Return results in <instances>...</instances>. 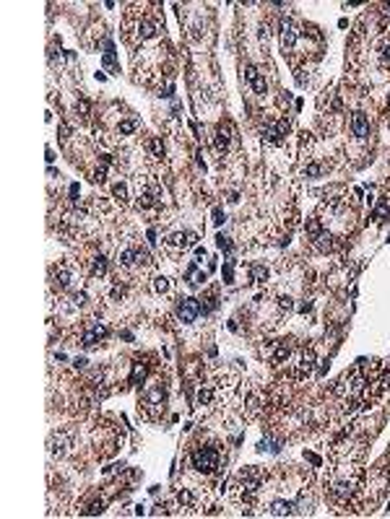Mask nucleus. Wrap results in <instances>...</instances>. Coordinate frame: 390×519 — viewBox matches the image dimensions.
I'll use <instances>...</instances> for the list:
<instances>
[{
    "mask_svg": "<svg viewBox=\"0 0 390 519\" xmlns=\"http://www.w3.org/2000/svg\"><path fill=\"white\" fill-rule=\"evenodd\" d=\"M278 304H281V309H291V299H278Z\"/></svg>",
    "mask_w": 390,
    "mask_h": 519,
    "instance_id": "nucleus-38",
    "label": "nucleus"
},
{
    "mask_svg": "<svg viewBox=\"0 0 390 519\" xmlns=\"http://www.w3.org/2000/svg\"><path fill=\"white\" fill-rule=\"evenodd\" d=\"M351 133L356 138H367L370 135V117L364 112H354L351 114Z\"/></svg>",
    "mask_w": 390,
    "mask_h": 519,
    "instance_id": "nucleus-14",
    "label": "nucleus"
},
{
    "mask_svg": "<svg viewBox=\"0 0 390 519\" xmlns=\"http://www.w3.org/2000/svg\"><path fill=\"white\" fill-rule=\"evenodd\" d=\"M268 37H271V26L263 23V26H260V44H268Z\"/></svg>",
    "mask_w": 390,
    "mask_h": 519,
    "instance_id": "nucleus-32",
    "label": "nucleus"
},
{
    "mask_svg": "<svg viewBox=\"0 0 390 519\" xmlns=\"http://www.w3.org/2000/svg\"><path fill=\"white\" fill-rule=\"evenodd\" d=\"M289 133V120H276V122H268L265 130H263V140L265 143H281Z\"/></svg>",
    "mask_w": 390,
    "mask_h": 519,
    "instance_id": "nucleus-10",
    "label": "nucleus"
},
{
    "mask_svg": "<svg viewBox=\"0 0 390 519\" xmlns=\"http://www.w3.org/2000/svg\"><path fill=\"white\" fill-rule=\"evenodd\" d=\"M102 506H104V501H94V504H91L86 511H83V514H89V516H91V514H99V511H102Z\"/></svg>",
    "mask_w": 390,
    "mask_h": 519,
    "instance_id": "nucleus-33",
    "label": "nucleus"
},
{
    "mask_svg": "<svg viewBox=\"0 0 390 519\" xmlns=\"http://www.w3.org/2000/svg\"><path fill=\"white\" fill-rule=\"evenodd\" d=\"M294 501H273V504H268V514H273V516H289V514H294Z\"/></svg>",
    "mask_w": 390,
    "mask_h": 519,
    "instance_id": "nucleus-18",
    "label": "nucleus"
},
{
    "mask_svg": "<svg viewBox=\"0 0 390 519\" xmlns=\"http://www.w3.org/2000/svg\"><path fill=\"white\" fill-rule=\"evenodd\" d=\"M198 314H201L198 299H182L177 304V317H180V322H185V325H192L195 320H198Z\"/></svg>",
    "mask_w": 390,
    "mask_h": 519,
    "instance_id": "nucleus-8",
    "label": "nucleus"
},
{
    "mask_svg": "<svg viewBox=\"0 0 390 519\" xmlns=\"http://www.w3.org/2000/svg\"><path fill=\"white\" fill-rule=\"evenodd\" d=\"M195 242H198V234L195 231H175V234H169L164 239V247L177 254V252H185L187 247H192Z\"/></svg>",
    "mask_w": 390,
    "mask_h": 519,
    "instance_id": "nucleus-6",
    "label": "nucleus"
},
{
    "mask_svg": "<svg viewBox=\"0 0 390 519\" xmlns=\"http://www.w3.org/2000/svg\"><path fill=\"white\" fill-rule=\"evenodd\" d=\"M187 278H190V283H192V286H198L201 280H206V273L201 275V273H198V268H195V265H190V268H187Z\"/></svg>",
    "mask_w": 390,
    "mask_h": 519,
    "instance_id": "nucleus-27",
    "label": "nucleus"
},
{
    "mask_svg": "<svg viewBox=\"0 0 390 519\" xmlns=\"http://www.w3.org/2000/svg\"><path fill=\"white\" fill-rule=\"evenodd\" d=\"M73 301H76V304H78V306H81V304H83V301H86V294H76V296H73Z\"/></svg>",
    "mask_w": 390,
    "mask_h": 519,
    "instance_id": "nucleus-37",
    "label": "nucleus"
},
{
    "mask_svg": "<svg viewBox=\"0 0 390 519\" xmlns=\"http://www.w3.org/2000/svg\"><path fill=\"white\" fill-rule=\"evenodd\" d=\"M250 275H253V280L260 283V280L268 278V268H265V265H253V268H250Z\"/></svg>",
    "mask_w": 390,
    "mask_h": 519,
    "instance_id": "nucleus-25",
    "label": "nucleus"
},
{
    "mask_svg": "<svg viewBox=\"0 0 390 519\" xmlns=\"http://www.w3.org/2000/svg\"><path fill=\"white\" fill-rule=\"evenodd\" d=\"M260 480H263V470H258V468H247V470H242V473L232 480L229 496H232L237 504L250 506V504L258 499V494H260Z\"/></svg>",
    "mask_w": 390,
    "mask_h": 519,
    "instance_id": "nucleus-1",
    "label": "nucleus"
},
{
    "mask_svg": "<svg viewBox=\"0 0 390 519\" xmlns=\"http://www.w3.org/2000/svg\"><path fill=\"white\" fill-rule=\"evenodd\" d=\"M289 351H291L289 345H286V343H281V345H278V351H276V356H273V361H276V364L286 361V358H289Z\"/></svg>",
    "mask_w": 390,
    "mask_h": 519,
    "instance_id": "nucleus-28",
    "label": "nucleus"
},
{
    "mask_svg": "<svg viewBox=\"0 0 390 519\" xmlns=\"http://www.w3.org/2000/svg\"><path fill=\"white\" fill-rule=\"evenodd\" d=\"M154 291L156 294H166V291H169V280H166V278H156L154 280Z\"/></svg>",
    "mask_w": 390,
    "mask_h": 519,
    "instance_id": "nucleus-30",
    "label": "nucleus"
},
{
    "mask_svg": "<svg viewBox=\"0 0 390 519\" xmlns=\"http://www.w3.org/2000/svg\"><path fill=\"white\" fill-rule=\"evenodd\" d=\"M133 42H146V39H151V37H156L159 32H161V23H159V18H154V16H141L135 21V26H133Z\"/></svg>",
    "mask_w": 390,
    "mask_h": 519,
    "instance_id": "nucleus-5",
    "label": "nucleus"
},
{
    "mask_svg": "<svg viewBox=\"0 0 390 519\" xmlns=\"http://www.w3.org/2000/svg\"><path fill=\"white\" fill-rule=\"evenodd\" d=\"M138 247H125V249H120V254H117V263H120V268H138V252H135Z\"/></svg>",
    "mask_w": 390,
    "mask_h": 519,
    "instance_id": "nucleus-17",
    "label": "nucleus"
},
{
    "mask_svg": "<svg viewBox=\"0 0 390 519\" xmlns=\"http://www.w3.org/2000/svg\"><path fill=\"white\" fill-rule=\"evenodd\" d=\"M315 369V351L307 348V351H302L299 356V364H297V379H307L310 374Z\"/></svg>",
    "mask_w": 390,
    "mask_h": 519,
    "instance_id": "nucleus-13",
    "label": "nucleus"
},
{
    "mask_svg": "<svg viewBox=\"0 0 390 519\" xmlns=\"http://www.w3.org/2000/svg\"><path fill=\"white\" fill-rule=\"evenodd\" d=\"M218 247H221V249H232V242H229L227 237H218Z\"/></svg>",
    "mask_w": 390,
    "mask_h": 519,
    "instance_id": "nucleus-36",
    "label": "nucleus"
},
{
    "mask_svg": "<svg viewBox=\"0 0 390 519\" xmlns=\"http://www.w3.org/2000/svg\"><path fill=\"white\" fill-rule=\"evenodd\" d=\"M177 504H180L182 509H195V506H198V501H195V494L190 491V488H180V491H177Z\"/></svg>",
    "mask_w": 390,
    "mask_h": 519,
    "instance_id": "nucleus-21",
    "label": "nucleus"
},
{
    "mask_svg": "<svg viewBox=\"0 0 390 519\" xmlns=\"http://www.w3.org/2000/svg\"><path fill=\"white\" fill-rule=\"evenodd\" d=\"M107 335H109V330H107L104 325H99V322H89L86 330H83V335H81V343L86 345V348H91V345H96V343L104 340Z\"/></svg>",
    "mask_w": 390,
    "mask_h": 519,
    "instance_id": "nucleus-11",
    "label": "nucleus"
},
{
    "mask_svg": "<svg viewBox=\"0 0 390 519\" xmlns=\"http://www.w3.org/2000/svg\"><path fill=\"white\" fill-rule=\"evenodd\" d=\"M107 270H109L107 257H104V254H96V257L91 260V275H94V278H104Z\"/></svg>",
    "mask_w": 390,
    "mask_h": 519,
    "instance_id": "nucleus-20",
    "label": "nucleus"
},
{
    "mask_svg": "<svg viewBox=\"0 0 390 519\" xmlns=\"http://www.w3.org/2000/svg\"><path fill=\"white\" fill-rule=\"evenodd\" d=\"M146 148L154 159H164V140L161 138H149L146 140Z\"/></svg>",
    "mask_w": 390,
    "mask_h": 519,
    "instance_id": "nucleus-22",
    "label": "nucleus"
},
{
    "mask_svg": "<svg viewBox=\"0 0 390 519\" xmlns=\"http://www.w3.org/2000/svg\"><path fill=\"white\" fill-rule=\"evenodd\" d=\"M380 65H382V68H390V42H385L382 49H380Z\"/></svg>",
    "mask_w": 390,
    "mask_h": 519,
    "instance_id": "nucleus-29",
    "label": "nucleus"
},
{
    "mask_svg": "<svg viewBox=\"0 0 390 519\" xmlns=\"http://www.w3.org/2000/svg\"><path fill=\"white\" fill-rule=\"evenodd\" d=\"M159 200H161V192L156 190V187H143L141 190V195H138V208H154V205H159Z\"/></svg>",
    "mask_w": 390,
    "mask_h": 519,
    "instance_id": "nucleus-15",
    "label": "nucleus"
},
{
    "mask_svg": "<svg viewBox=\"0 0 390 519\" xmlns=\"http://www.w3.org/2000/svg\"><path fill=\"white\" fill-rule=\"evenodd\" d=\"M112 195H115V200H120V203H128V185H125V182L115 185V187H112Z\"/></svg>",
    "mask_w": 390,
    "mask_h": 519,
    "instance_id": "nucleus-24",
    "label": "nucleus"
},
{
    "mask_svg": "<svg viewBox=\"0 0 390 519\" xmlns=\"http://www.w3.org/2000/svg\"><path fill=\"white\" fill-rule=\"evenodd\" d=\"M229 140H232L229 127H227V125H218V130H216V135H213V146H216V151H218V153H227Z\"/></svg>",
    "mask_w": 390,
    "mask_h": 519,
    "instance_id": "nucleus-16",
    "label": "nucleus"
},
{
    "mask_svg": "<svg viewBox=\"0 0 390 519\" xmlns=\"http://www.w3.org/2000/svg\"><path fill=\"white\" fill-rule=\"evenodd\" d=\"M138 127H141V122H138V120H120V122H117V135H133Z\"/></svg>",
    "mask_w": 390,
    "mask_h": 519,
    "instance_id": "nucleus-23",
    "label": "nucleus"
},
{
    "mask_svg": "<svg viewBox=\"0 0 390 519\" xmlns=\"http://www.w3.org/2000/svg\"><path fill=\"white\" fill-rule=\"evenodd\" d=\"M164 400H166V390H164L161 382H156L154 387L146 390V395H143V400H141V405H138V408H141V413L146 418H156L164 410Z\"/></svg>",
    "mask_w": 390,
    "mask_h": 519,
    "instance_id": "nucleus-4",
    "label": "nucleus"
},
{
    "mask_svg": "<svg viewBox=\"0 0 390 519\" xmlns=\"http://www.w3.org/2000/svg\"><path fill=\"white\" fill-rule=\"evenodd\" d=\"M361 488V470H349L344 475H333L328 483V494L338 506H349Z\"/></svg>",
    "mask_w": 390,
    "mask_h": 519,
    "instance_id": "nucleus-2",
    "label": "nucleus"
},
{
    "mask_svg": "<svg viewBox=\"0 0 390 519\" xmlns=\"http://www.w3.org/2000/svg\"><path fill=\"white\" fill-rule=\"evenodd\" d=\"M68 449H70V434H68V431H58V434H52V439H50V454L52 457H63Z\"/></svg>",
    "mask_w": 390,
    "mask_h": 519,
    "instance_id": "nucleus-12",
    "label": "nucleus"
},
{
    "mask_svg": "<svg viewBox=\"0 0 390 519\" xmlns=\"http://www.w3.org/2000/svg\"><path fill=\"white\" fill-rule=\"evenodd\" d=\"M218 462H221V452L218 447H198L192 454H190V465L192 470H198L203 475H211L218 470Z\"/></svg>",
    "mask_w": 390,
    "mask_h": 519,
    "instance_id": "nucleus-3",
    "label": "nucleus"
},
{
    "mask_svg": "<svg viewBox=\"0 0 390 519\" xmlns=\"http://www.w3.org/2000/svg\"><path fill=\"white\" fill-rule=\"evenodd\" d=\"M70 278H73V270L68 265H58V268H55V283H58V288H68Z\"/></svg>",
    "mask_w": 390,
    "mask_h": 519,
    "instance_id": "nucleus-19",
    "label": "nucleus"
},
{
    "mask_svg": "<svg viewBox=\"0 0 390 519\" xmlns=\"http://www.w3.org/2000/svg\"><path fill=\"white\" fill-rule=\"evenodd\" d=\"M211 400H213V390L211 387H201L198 390V402H201V405H208Z\"/></svg>",
    "mask_w": 390,
    "mask_h": 519,
    "instance_id": "nucleus-26",
    "label": "nucleus"
},
{
    "mask_svg": "<svg viewBox=\"0 0 390 519\" xmlns=\"http://www.w3.org/2000/svg\"><path fill=\"white\" fill-rule=\"evenodd\" d=\"M123 296H125V288H123V286H115V288H112V299H123Z\"/></svg>",
    "mask_w": 390,
    "mask_h": 519,
    "instance_id": "nucleus-35",
    "label": "nucleus"
},
{
    "mask_svg": "<svg viewBox=\"0 0 390 519\" xmlns=\"http://www.w3.org/2000/svg\"><path fill=\"white\" fill-rule=\"evenodd\" d=\"M278 37H281V49H284V55L294 49L297 37H299V29L294 26L291 18H281V23H278Z\"/></svg>",
    "mask_w": 390,
    "mask_h": 519,
    "instance_id": "nucleus-7",
    "label": "nucleus"
},
{
    "mask_svg": "<svg viewBox=\"0 0 390 519\" xmlns=\"http://www.w3.org/2000/svg\"><path fill=\"white\" fill-rule=\"evenodd\" d=\"M245 81L253 86V91H255L258 96H265V94H268V81H265V75H263L255 65H247V68H245Z\"/></svg>",
    "mask_w": 390,
    "mask_h": 519,
    "instance_id": "nucleus-9",
    "label": "nucleus"
},
{
    "mask_svg": "<svg viewBox=\"0 0 390 519\" xmlns=\"http://www.w3.org/2000/svg\"><path fill=\"white\" fill-rule=\"evenodd\" d=\"M320 174H323V166H320V164L304 166V177H320Z\"/></svg>",
    "mask_w": 390,
    "mask_h": 519,
    "instance_id": "nucleus-31",
    "label": "nucleus"
},
{
    "mask_svg": "<svg viewBox=\"0 0 390 519\" xmlns=\"http://www.w3.org/2000/svg\"><path fill=\"white\" fill-rule=\"evenodd\" d=\"M385 213H387V203H382V205L375 211V218H377V221H385Z\"/></svg>",
    "mask_w": 390,
    "mask_h": 519,
    "instance_id": "nucleus-34",
    "label": "nucleus"
}]
</instances>
